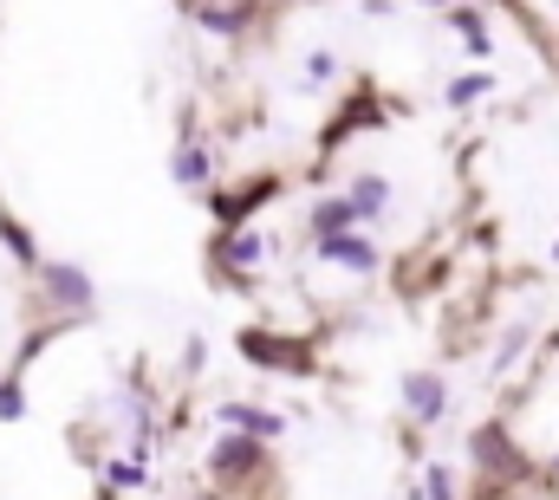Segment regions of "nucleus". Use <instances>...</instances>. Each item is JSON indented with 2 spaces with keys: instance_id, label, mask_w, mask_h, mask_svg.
Returning <instances> with one entry per match:
<instances>
[{
  "instance_id": "f257e3e1",
  "label": "nucleus",
  "mask_w": 559,
  "mask_h": 500,
  "mask_svg": "<svg viewBox=\"0 0 559 500\" xmlns=\"http://www.w3.org/2000/svg\"><path fill=\"white\" fill-rule=\"evenodd\" d=\"M468 462H475V488H527V481H540V488H554L547 481V468L514 442V429L508 422H475L468 429Z\"/></svg>"
},
{
  "instance_id": "f03ea898",
  "label": "nucleus",
  "mask_w": 559,
  "mask_h": 500,
  "mask_svg": "<svg viewBox=\"0 0 559 500\" xmlns=\"http://www.w3.org/2000/svg\"><path fill=\"white\" fill-rule=\"evenodd\" d=\"M235 352H241L254 371H280V377H312V365H319L312 338L274 332V325H241V332H235Z\"/></svg>"
},
{
  "instance_id": "7ed1b4c3",
  "label": "nucleus",
  "mask_w": 559,
  "mask_h": 500,
  "mask_svg": "<svg viewBox=\"0 0 559 500\" xmlns=\"http://www.w3.org/2000/svg\"><path fill=\"white\" fill-rule=\"evenodd\" d=\"M33 286H39V299H46L59 319H92V312H98V279H92L79 260H39Z\"/></svg>"
},
{
  "instance_id": "20e7f679",
  "label": "nucleus",
  "mask_w": 559,
  "mask_h": 500,
  "mask_svg": "<svg viewBox=\"0 0 559 500\" xmlns=\"http://www.w3.org/2000/svg\"><path fill=\"white\" fill-rule=\"evenodd\" d=\"M202 468H209V481H222V488H254V475L267 468V442L228 429V436L209 442V462H202Z\"/></svg>"
},
{
  "instance_id": "39448f33",
  "label": "nucleus",
  "mask_w": 559,
  "mask_h": 500,
  "mask_svg": "<svg viewBox=\"0 0 559 500\" xmlns=\"http://www.w3.org/2000/svg\"><path fill=\"white\" fill-rule=\"evenodd\" d=\"M280 189H286V182H280L274 169H267V176H248V182H235V189H222V182H215V189H209L202 202H209L215 228H254V215H261V209L274 202Z\"/></svg>"
},
{
  "instance_id": "423d86ee",
  "label": "nucleus",
  "mask_w": 559,
  "mask_h": 500,
  "mask_svg": "<svg viewBox=\"0 0 559 500\" xmlns=\"http://www.w3.org/2000/svg\"><path fill=\"white\" fill-rule=\"evenodd\" d=\"M261 260H267V235L261 228H215L209 235V266H215L222 286H248Z\"/></svg>"
},
{
  "instance_id": "0eeeda50",
  "label": "nucleus",
  "mask_w": 559,
  "mask_h": 500,
  "mask_svg": "<svg viewBox=\"0 0 559 500\" xmlns=\"http://www.w3.org/2000/svg\"><path fill=\"white\" fill-rule=\"evenodd\" d=\"M384 124H391V105L378 98L371 79H358V92H352V98L325 118V130H319V156H332V150H338L345 136H358V130H384Z\"/></svg>"
},
{
  "instance_id": "6e6552de",
  "label": "nucleus",
  "mask_w": 559,
  "mask_h": 500,
  "mask_svg": "<svg viewBox=\"0 0 559 500\" xmlns=\"http://www.w3.org/2000/svg\"><path fill=\"white\" fill-rule=\"evenodd\" d=\"M397 396H404V416H411V429H436V422L449 416V383H442V371H411Z\"/></svg>"
},
{
  "instance_id": "1a4fd4ad",
  "label": "nucleus",
  "mask_w": 559,
  "mask_h": 500,
  "mask_svg": "<svg viewBox=\"0 0 559 500\" xmlns=\"http://www.w3.org/2000/svg\"><path fill=\"white\" fill-rule=\"evenodd\" d=\"M312 253H319L325 266H345V273H378V266H384V253H378V241H371L365 228H345V235H332V241H312Z\"/></svg>"
},
{
  "instance_id": "9d476101",
  "label": "nucleus",
  "mask_w": 559,
  "mask_h": 500,
  "mask_svg": "<svg viewBox=\"0 0 559 500\" xmlns=\"http://www.w3.org/2000/svg\"><path fill=\"white\" fill-rule=\"evenodd\" d=\"M189 13H195L202 33H222V39L261 26V0H189Z\"/></svg>"
},
{
  "instance_id": "9b49d317",
  "label": "nucleus",
  "mask_w": 559,
  "mask_h": 500,
  "mask_svg": "<svg viewBox=\"0 0 559 500\" xmlns=\"http://www.w3.org/2000/svg\"><path fill=\"white\" fill-rule=\"evenodd\" d=\"M169 176L182 182V189H195V195H209L215 189V150L209 143H176V156H169Z\"/></svg>"
},
{
  "instance_id": "f8f14e48",
  "label": "nucleus",
  "mask_w": 559,
  "mask_h": 500,
  "mask_svg": "<svg viewBox=\"0 0 559 500\" xmlns=\"http://www.w3.org/2000/svg\"><path fill=\"white\" fill-rule=\"evenodd\" d=\"M345 202L358 209V228H371V222H384V209H391V182H384L378 169H358V176L345 182Z\"/></svg>"
},
{
  "instance_id": "ddd939ff",
  "label": "nucleus",
  "mask_w": 559,
  "mask_h": 500,
  "mask_svg": "<svg viewBox=\"0 0 559 500\" xmlns=\"http://www.w3.org/2000/svg\"><path fill=\"white\" fill-rule=\"evenodd\" d=\"M345 228H358V209H352L345 195H319V202L306 209V241H332V235H345Z\"/></svg>"
},
{
  "instance_id": "4468645a",
  "label": "nucleus",
  "mask_w": 559,
  "mask_h": 500,
  "mask_svg": "<svg viewBox=\"0 0 559 500\" xmlns=\"http://www.w3.org/2000/svg\"><path fill=\"white\" fill-rule=\"evenodd\" d=\"M215 416H222L228 429H241V436H261V442L286 436V416H280V409H261V403H222Z\"/></svg>"
},
{
  "instance_id": "2eb2a0df",
  "label": "nucleus",
  "mask_w": 559,
  "mask_h": 500,
  "mask_svg": "<svg viewBox=\"0 0 559 500\" xmlns=\"http://www.w3.org/2000/svg\"><path fill=\"white\" fill-rule=\"evenodd\" d=\"M0 248H7V260H13V266H26V273H39V260H46V253H39V241H33V228H26L13 209H0Z\"/></svg>"
},
{
  "instance_id": "dca6fc26",
  "label": "nucleus",
  "mask_w": 559,
  "mask_h": 500,
  "mask_svg": "<svg viewBox=\"0 0 559 500\" xmlns=\"http://www.w3.org/2000/svg\"><path fill=\"white\" fill-rule=\"evenodd\" d=\"M449 26L462 33L468 59H488V52H495V33H488V13H481V7H462V0H455V7H449Z\"/></svg>"
},
{
  "instance_id": "f3484780",
  "label": "nucleus",
  "mask_w": 559,
  "mask_h": 500,
  "mask_svg": "<svg viewBox=\"0 0 559 500\" xmlns=\"http://www.w3.org/2000/svg\"><path fill=\"white\" fill-rule=\"evenodd\" d=\"M488 92H495V72H455V79L442 85V105H449V111H468V105L488 98Z\"/></svg>"
},
{
  "instance_id": "a211bd4d",
  "label": "nucleus",
  "mask_w": 559,
  "mask_h": 500,
  "mask_svg": "<svg viewBox=\"0 0 559 500\" xmlns=\"http://www.w3.org/2000/svg\"><path fill=\"white\" fill-rule=\"evenodd\" d=\"M423 500H462V488H455V468H449V462H429V468H423Z\"/></svg>"
},
{
  "instance_id": "6ab92c4d",
  "label": "nucleus",
  "mask_w": 559,
  "mask_h": 500,
  "mask_svg": "<svg viewBox=\"0 0 559 500\" xmlns=\"http://www.w3.org/2000/svg\"><path fill=\"white\" fill-rule=\"evenodd\" d=\"M0 422H26V383L13 371L0 377Z\"/></svg>"
},
{
  "instance_id": "aec40b11",
  "label": "nucleus",
  "mask_w": 559,
  "mask_h": 500,
  "mask_svg": "<svg viewBox=\"0 0 559 500\" xmlns=\"http://www.w3.org/2000/svg\"><path fill=\"white\" fill-rule=\"evenodd\" d=\"M325 79H338V52L312 46V52H306V85H325Z\"/></svg>"
},
{
  "instance_id": "412c9836",
  "label": "nucleus",
  "mask_w": 559,
  "mask_h": 500,
  "mask_svg": "<svg viewBox=\"0 0 559 500\" xmlns=\"http://www.w3.org/2000/svg\"><path fill=\"white\" fill-rule=\"evenodd\" d=\"M105 481H111V488H143L150 475H143V462H124V455H118V462H105Z\"/></svg>"
},
{
  "instance_id": "4be33fe9",
  "label": "nucleus",
  "mask_w": 559,
  "mask_h": 500,
  "mask_svg": "<svg viewBox=\"0 0 559 500\" xmlns=\"http://www.w3.org/2000/svg\"><path fill=\"white\" fill-rule=\"evenodd\" d=\"M521 352H527V325H508V338H501V352H495V371H508Z\"/></svg>"
},
{
  "instance_id": "5701e85b",
  "label": "nucleus",
  "mask_w": 559,
  "mask_h": 500,
  "mask_svg": "<svg viewBox=\"0 0 559 500\" xmlns=\"http://www.w3.org/2000/svg\"><path fill=\"white\" fill-rule=\"evenodd\" d=\"M358 7H365L371 20H391V13H397V0H358Z\"/></svg>"
},
{
  "instance_id": "b1692460",
  "label": "nucleus",
  "mask_w": 559,
  "mask_h": 500,
  "mask_svg": "<svg viewBox=\"0 0 559 500\" xmlns=\"http://www.w3.org/2000/svg\"><path fill=\"white\" fill-rule=\"evenodd\" d=\"M547 481H554V495H559V455H554V462H547Z\"/></svg>"
},
{
  "instance_id": "393cba45",
  "label": "nucleus",
  "mask_w": 559,
  "mask_h": 500,
  "mask_svg": "<svg viewBox=\"0 0 559 500\" xmlns=\"http://www.w3.org/2000/svg\"><path fill=\"white\" fill-rule=\"evenodd\" d=\"M423 7H455V0H423Z\"/></svg>"
},
{
  "instance_id": "a878e982",
  "label": "nucleus",
  "mask_w": 559,
  "mask_h": 500,
  "mask_svg": "<svg viewBox=\"0 0 559 500\" xmlns=\"http://www.w3.org/2000/svg\"><path fill=\"white\" fill-rule=\"evenodd\" d=\"M554 260H559V248H554Z\"/></svg>"
},
{
  "instance_id": "bb28decb",
  "label": "nucleus",
  "mask_w": 559,
  "mask_h": 500,
  "mask_svg": "<svg viewBox=\"0 0 559 500\" xmlns=\"http://www.w3.org/2000/svg\"><path fill=\"white\" fill-rule=\"evenodd\" d=\"M0 377H7V371H0Z\"/></svg>"
}]
</instances>
